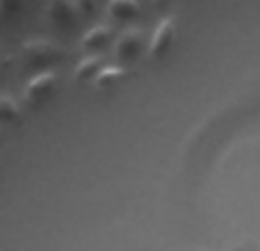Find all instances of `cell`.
<instances>
[{
	"label": "cell",
	"mask_w": 260,
	"mask_h": 251,
	"mask_svg": "<svg viewBox=\"0 0 260 251\" xmlns=\"http://www.w3.org/2000/svg\"><path fill=\"white\" fill-rule=\"evenodd\" d=\"M21 57L25 69H44L62 57V48L48 39H27L21 48Z\"/></svg>",
	"instance_id": "6da1fadb"
},
{
	"label": "cell",
	"mask_w": 260,
	"mask_h": 251,
	"mask_svg": "<svg viewBox=\"0 0 260 251\" xmlns=\"http://www.w3.org/2000/svg\"><path fill=\"white\" fill-rule=\"evenodd\" d=\"M57 82H59V76H57V71H53V69L35 76L30 82H27L25 91H23V103H25V108H32V110L41 108V105L55 94Z\"/></svg>",
	"instance_id": "7a4b0ae2"
},
{
	"label": "cell",
	"mask_w": 260,
	"mask_h": 251,
	"mask_svg": "<svg viewBox=\"0 0 260 251\" xmlns=\"http://www.w3.org/2000/svg\"><path fill=\"white\" fill-rule=\"evenodd\" d=\"M91 12V5L85 0H55L48 5V16L57 27H71L85 14Z\"/></svg>",
	"instance_id": "3957f363"
},
{
	"label": "cell",
	"mask_w": 260,
	"mask_h": 251,
	"mask_svg": "<svg viewBox=\"0 0 260 251\" xmlns=\"http://www.w3.org/2000/svg\"><path fill=\"white\" fill-rule=\"evenodd\" d=\"M174 37H176V18L174 16L162 18L151 37V44H148V57L151 59L165 57V55L169 53L171 44H174Z\"/></svg>",
	"instance_id": "277c9868"
},
{
	"label": "cell",
	"mask_w": 260,
	"mask_h": 251,
	"mask_svg": "<svg viewBox=\"0 0 260 251\" xmlns=\"http://www.w3.org/2000/svg\"><path fill=\"white\" fill-rule=\"evenodd\" d=\"M144 46V32L142 27H130V30L121 32L114 44V57L119 62H133L139 53H142Z\"/></svg>",
	"instance_id": "5b68a950"
},
{
	"label": "cell",
	"mask_w": 260,
	"mask_h": 251,
	"mask_svg": "<svg viewBox=\"0 0 260 251\" xmlns=\"http://www.w3.org/2000/svg\"><path fill=\"white\" fill-rule=\"evenodd\" d=\"M110 41H112V27H108V25H94L91 30L85 32L80 46H82V50H85V53H94V50L105 48Z\"/></svg>",
	"instance_id": "8992f818"
},
{
	"label": "cell",
	"mask_w": 260,
	"mask_h": 251,
	"mask_svg": "<svg viewBox=\"0 0 260 251\" xmlns=\"http://www.w3.org/2000/svg\"><path fill=\"white\" fill-rule=\"evenodd\" d=\"M126 78H128V69H123V67H105L103 71L96 76L94 85H96V89L99 91H112V89H117L119 82L126 80Z\"/></svg>",
	"instance_id": "52a82bcc"
},
{
	"label": "cell",
	"mask_w": 260,
	"mask_h": 251,
	"mask_svg": "<svg viewBox=\"0 0 260 251\" xmlns=\"http://www.w3.org/2000/svg\"><path fill=\"white\" fill-rule=\"evenodd\" d=\"M103 59L96 57V55H87V57L80 59V64L76 67V71H73V78H76L78 82H87L96 80V76H99L101 71H103Z\"/></svg>",
	"instance_id": "ba28073f"
},
{
	"label": "cell",
	"mask_w": 260,
	"mask_h": 251,
	"mask_svg": "<svg viewBox=\"0 0 260 251\" xmlns=\"http://www.w3.org/2000/svg\"><path fill=\"white\" fill-rule=\"evenodd\" d=\"M139 9L142 7L135 0H112L105 7V14L110 18H114V21H130V18H135L139 14Z\"/></svg>",
	"instance_id": "9c48e42d"
},
{
	"label": "cell",
	"mask_w": 260,
	"mask_h": 251,
	"mask_svg": "<svg viewBox=\"0 0 260 251\" xmlns=\"http://www.w3.org/2000/svg\"><path fill=\"white\" fill-rule=\"evenodd\" d=\"M23 117V110L12 96H0V125L18 123Z\"/></svg>",
	"instance_id": "30bf717a"
},
{
	"label": "cell",
	"mask_w": 260,
	"mask_h": 251,
	"mask_svg": "<svg viewBox=\"0 0 260 251\" xmlns=\"http://www.w3.org/2000/svg\"><path fill=\"white\" fill-rule=\"evenodd\" d=\"M0 9H3V12H18V9H21V3H18V0H5V3H0Z\"/></svg>",
	"instance_id": "8fae6325"
},
{
	"label": "cell",
	"mask_w": 260,
	"mask_h": 251,
	"mask_svg": "<svg viewBox=\"0 0 260 251\" xmlns=\"http://www.w3.org/2000/svg\"><path fill=\"white\" fill-rule=\"evenodd\" d=\"M7 67H9V57H0V73H3Z\"/></svg>",
	"instance_id": "7c38bea8"
},
{
	"label": "cell",
	"mask_w": 260,
	"mask_h": 251,
	"mask_svg": "<svg viewBox=\"0 0 260 251\" xmlns=\"http://www.w3.org/2000/svg\"><path fill=\"white\" fill-rule=\"evenodd\" d=\"M244 249H247V247L242 244V247H233V249H229V251H244Z\"/></svg>",
	"instance_id": "4fadbf2b"
}]
</instances>
